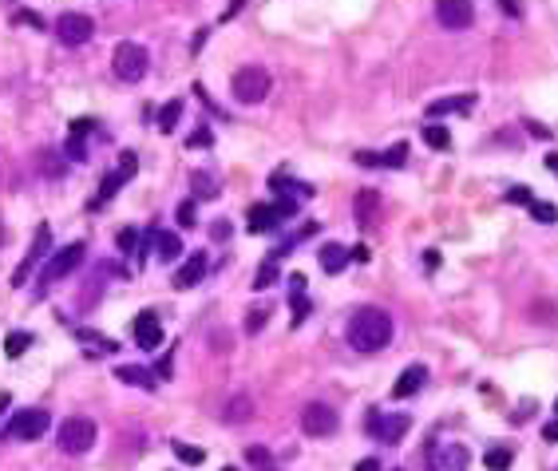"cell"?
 <instances>
[{
    "mask_svg": "<svg viewBox=\"0 0 558 471\" xmlns=\"http://www.w3.org/2000/svg\"><path fill=\"white\" fill-rule=\"evenodd\" d=\"M364 428L377 435L380 444H396V440L412 428V420H408L404 412H377V408H372V412H368V420H364Z\"/></svg>",
    "mask_w": 558,
    "mask_h": 471,
    "instance_id": "8992f818",
    "label": "cell"
},
{
    "mask_svg": "<svg viewBox=\"0 0 558 471\" xmlns=\"http://www.w3.org/2000/svg\"><path fill=\"white\" fill-rule=\"evenodd\" d=\"M0 246H4V226H0Z\"/></svg>",
    "mask_w": 558,
    "mask_h": 471,
    "instance_id": "db71d44e",
    "label": "cell"
},
{
    "mask_svg": "<svg viewBox=\"0 0 558 471\" xmlns=\"http://www.w3.org/2000/svg\"><path fill=\"white\" fill-rule=\"evenodd\" d=\"M436 20L451 32H463V28H472L475 20V8L472 0H436Z\"/></svg>",
    "mask_w": 558,
    "mask_h": 471,
    "instance_id": "30bf717a",
    "label": "cell"
},
{
    "mask_svg": "<svg viewBox=\"0 0 558 471\" xmlns=\"http://www.w3.org/2000/svg\"><path fill=\"white\" fill-rule=\"evenodd\" d=\"M424 143H428V147H436V151H448V147H451V131H448V127H439L436 119H428V127H424Z\"/></svg>",
    "mask_w": 558,
    "mask_h": 471,
    "instance_id": "44dd1931",
    "label": "cell"
},
{
    "mask_svg": "<svg viewBox=\"0 0 558 471\" xmlns=\"http://www.w3.org/2000/svg\"><path fill=\"white\" fill-rule=\"evenodd\" d=\"M48 424H52V416L44 408H20L8 420V435L13 440H40V435L48 432Z\"/></svg>",
    "mask_w": 558,
    "mask_h": 471,
    "instance_id": "ba28073f",
    "label": "cell"
},
{
    "mask_svg": "<svg viewBox=\"0 0 558 471\" xmlns=\"http://www.w3.org/2000/svg\"><path fill=\"white\" fill-rule=\"evenodd\" d=\"M91 444H96V424L87 416H72L60 424V447L68 456H84V451H91Z\"/></svg>",
    "mask_w": 558,
    "mask_h": 471,
    "instance_id": "5b68a950",
    "label": "cell"
},
{
    "mask_svg": "<svg viewBox=\"0 0 558 471\" xmlns=\"http://www.w3.org/2000/svg\"><path fill=\"white\" fill-rule=\"evenodd\" d=\"M96 131V119H75L72 123V135H80V139H84V135H91Z\"/></svg>",
    "mask_w": 558,
    "mask_h": 471,
    "instance_id": "ab89813d",
    "label": "cell"
},
{
    "mask_svg": "<svg viewBox=\"0 0 558 471\" xmlns=\"http://www.w3.org/2000/svg\"><path fill=\"white\" fill-rule=\"evenodd\" d=\"M179 222H182L186 230L198 226V210H195V202H182V206H179Z\"/></svg>",
    "mask_w": 558,
    "mask_h": 471,
    "instance_id": "d590c367",
    "label": "cell"
},
{
    "mask_svg": "<svg viewBox=\"0 0 558 471\" xmlns=\"http://www.w3.org/2000/svg\"><path fill=\"white\" fill-rule=\"evenodd\" d=\"M543 440H550V444L558 440V416H555V420H546V428H543Z\"/></svg>",
    "mask_w": 558,
    "mask_h": 471,
    "instance_id": "7dc6e473",
    "label": "cell"
},
{
    "mask_svg": "<svg viewBox=\"0 0 558 471\" xmlns=\"http://www.w3.org/2000/svg\"><path fill=\"white\" fill-rule=\"evenodd\" d=\"M28 345H32V333H8V337H4V352H8L13 361L28 349Z\"/></svg>",
    "mask_w": 558,
    "mask_h": 471,
    "instance_id": "4dcf8cb0",
    "label": "cell"
},
{
    "mask_svg": "<svg viewBox=\"0 0 558 471\" xmlns=\"http://www.w3.org/2000/svg\"><path fill=\"white\" fill-rule=\"evenodd\" d=\"M321 269H325V274H340V269L349 266L352 257H349V250H345V246H337V242H329V246H321Z\"/></svg>",
    "mask_w": 558,
    "mask_h": 471,
    "instance_id": "ac0fdd59",
    "label": "cell"
},
{
    "mask_svg": "<svg viewBox=\"0 0 558 471\" xmlns=\"http://www.w3.org/2000/svg\"><path fill=\"white\" fill-rule=\"evenodd\" d=\"M68 158H75V163H84V158H87V147H84V139H80V135H72V139H68Z\"/></svg>",
    "mask_w": 558,
    "mask_h": 471,
    "instance_id": "8d00e7d4",
    "label": "cell"
},
{
    "mask_svg": "<svg viewBox=\"0 0 558 471\" xmlns=\"http://www.w3.org/2000/svg\"><path fill=\"white\" fill-rule=\"evenodd\" d=\"M52 246V230L48 226H36V234H32V246H28V254H24V262L16 266V274H13V285H24V278L32 274V266H36L40 257H44V250Z\"/></svg>",
    "mask_w": 558,
    "mask_h": 471,
    "instance_id": "8fae6325",
    "label": "cell"
},
{
    "mask_svg": "<svg viewBox=\"0 0 558 471\" xmlns=\"http://www.w3.org/2000/svg\"><path fill=\"white\" fill-rule=\"evenodd\" d=\"M190 182H195V198H218V182L210 179V174H202V170H198Z\"/></svg>",
    "mask_w": 558,
    "mask_h": 471,
    "instance_id": "1f68e13d",
    "label": "cell"
},
{
    "mask_svg": "<svg viewBox=\"0 0 558 471\" xmlns=\"http://www.w3.org/2000/svg\"><path fill=\"white\" fill-rule=\"evenodd\" d=\"M214 238H218V242H226V238H230V222H226V218H218V222H214Z\"/></svg>",
    "mask_w": 558,
    "mask_h": 471,
    "instance_id": "f6af8a7d",
    "label": "cell"
},
{
    "mask_svg": "<svg viewBox=\"0 0 558 471\" xmlns=\"http://www.w3.org/2000/svg\"><path fill=\"white\" fill-rule=\"evenodd\" d=\"M119 380H123V384H131V388H146V392L158 384L155 373H151V368H143V364H123V368H119Z\"/></svg>",
    "mask_w": 558,
    "mask_h": 471,
    "instance_id": "d6986e66",
    "label": "cell"
},
{
    "mask_svg": "<svg viewBox=\"0 0 558 471\" xmlns=\"http://www.w3.org/2000/svg\"><path fill=\"white\" fill-rule=\"evenodd\" d=\"M273 210H278V218H293V214H297V206H293L289 198H281V202H273Z\"/></svg>",
    "mask_w": 558,
    "mask_h": 471,
    "instance_id": "ee69618b",
    "label": "cell"
},
{
    "mask_svg": "<svg viewBox=\"0 0 558 471\" xmlns=\"http://www.w3.org/2000/svg\"><path fill=\"white\" fill-rule=\"evenodd\" d=\"M186 143H190V147H210V143H214V135H210V131H195Z\"/></svg>",
    "mask_w": 558,
    "mask_h": 471,
    "instance_id": "7bdbcfd3",
    "label": "cell"
},
{
    "mask_svg": "<svg viewBox=\"0 0 558 471\" xmlns=\"http://www.w3.org/2000/svg\"><path fill=\"white\" fill-rule=\"evenodd\" d=\"M349 257H352V262H361V266H368V257H372V250H368V246L361 242V246H352V250H349Z\"/></svg>",
    "mask_w": 558,
    "mask_h": 471,
    "instance_id": "f35d334b",
    "label": "cell"
},
{
    "mask_svg": "<svg viewBox=\"0 0 558 471\" xmlns=\"http://www.w3.org/2000/svg\"><path fill=\"white\" fill-rule=\"evenodd\" d=\"M170 447H174V456H179L186 468H195V463H202V459H206V451H202V447H190V444H182V440H174Z\"/></svg>",
    "mask_w": 558,
    "mask_h": 471,
    "instance_id": "4316f807",
    "label": "cell"
},
{
    "mask_svg": "<svg viewBox=\"0 0 558 471\" xmlns=\"http://www.w3.org/2000/svg\"><path fill=\"white\" fill-rule=\"evenodd\" d=\"M349 345L361 352H380L392 341V317L384 309H356L349 317Z\"/></svg>",
    "mask_w": 558,
    "mask_h": 471,
    "instance_id": "6da1fadb",
    "label": "cell"
},
{
    "mask_svg": "<svg viewBox=\"0 0 558 471\" xmlns=\"http://www.w3.org/2000/svg\"><path fill=\"white\" fill-rule=\"evenodd\" d=\"M262 471H278V468H262Z\"/></svg>",
    "mask_w": 558,
    "mask_h": 471,
    "instance_id": "9f6ffc18",
    "label": "cell"
},
{
    "mask_svg": "<svg viewBox=\"0 0 558 471\" xmlns=\"http://www.w3.org/2000/svg\"><path fill=\"white\" fill-rule=\"evenodd\" d=\"M273 281H278V257L262 262V269H257V278H254V290H269Z\"/></svg>",
    "mask_w": 558,
    "mask_h": 471,
    "instance_id": "f1b7e54d",
    "label": "cell"
},
{
    "mask_svg": "<svg viewBox=\"0 0 558 471\" xmlns=\"http://www.w3.org/2000/svg\"><path fill=\"white\" fill-rule=\"evenodd\" d=\"M340 428V416L329 404H305L301 408V432L313 435V440H325Z\"/></svg>",
    "mask_w": 558,
    "mask_h": 471,
    "instance_id": "52a82bcc",
    "label": "cell"
},
{
    "mask_svg": "<svg viewBox=\"0 0 558 471\" xmlns=\"http://www.w3.org/2000/svg\"><path fill=\"white\" fill-rule=\"evenodd\" d=\"M182 115V103L179 99H170V103H163L158 107V131H174V123H179Z\"/></svg>",
    "mask_w": 558,
    "mask_h": 471,
    "instance_id": "cb8c5ba5",
    "label": "cell"
},
{
    "mask_svg": "<svg viewBox=\"0 0 558 471\" xmlns=\"http://www.w3.org/2000/svg\"><path fill=\"white\" fill-rule=\"evenodd\" d=\"M356 163L361 167H380V155L377 151H356Z\"/></svg>",
    "mask_w": 558,
    "mask_h": 471,
    "instance_id": "60d3db41",
    "label": "cell"
},
{
    "mask_svg": "<svg viewBox=\"0 0 558 471\" xmlns=\"http://www.w3.org/2000/svg\"><path fill=\"white\" fill-rule=\"evenodd\" d=\"M246 222H250V234H266V230L281 226L278 210H273L269 202H257V206H250V214H246Z\"/></svg>",
    "mask_w": 558,
    "mask_h": 471,
    "instance_id": "9a60e30c",
    "label": "cell"
},
{
    "mask_svg": "<svg viewBox=\"0 0 558 471\" xmlns=\"http://www.w3.org/2000/svg\"><path fill=\"white\" fill-rule=\"evenodd\" d=\"M155 246H158V257H163V262H174V257L182 254L179 234H155Z\"/></svg>",
    "mask_w": 558,
    "mask_h": 471,
    "instance_id": "7402d4cb",
    "label": "cell"
},
{
    "mask_svg": "<svg viewBox=\"0 0 558 471\" xmlns=\"http://www.w3.org/2000/svg\"><path fill=\"white\" fill-rule=\"evenodd\" d=\"M404 163H408V143H396L392 151H384L380 155V167H392V170H400Z\"/></svg>",
    "mask_w": 558,
    "mask_h": 471,
    "instance_id": "f546056e",
    "label": "cell"
},
{
    "mask_svg": "<svg viewBox=\"0 0 558 471\" xmlns=\"http://www.w3.org/2000/svg\"><path fill=\"white\" fill-rule=\"evenodd\" d=\"M123 182H127V174H123V170H115V174H107V179L99 182V198H96V206L99 202H107V198H115V194H119V186Z\"/></svg>",
    "mask_w": 558,
    "mask_h": 471,
    "instance_id": "484cf974",
    "label": "cell"
},
{
    "mask_svg": "<svg viewBox=\"0 0 558 471\" xmlns=\"http://www.w3.org/2000/svg\"><path fill=\"white\" fill-rule=\"evenodd\" d=\"M352 471H380V463H377V459H372V456H368V459H361V463H356V468H352Z\"/></svg>",
    "mask_w": 558,
    "mask_h": 471,
    "instance_id": "681fc988",
    "label": "cell"
},
{
    "mask_svg": "<svg viewBox=\"0 0 558 471\" xmlns=\"http://www.w3.org/2000/svg\"><path fill=\"white\" fill-rule=\"evenodd\" d=\"M80 341H84V345H91L87 352H115V349H119L111 337H99V333H91V329H80Z\"/></svg>",
    "mask_w": 558,
    "mask_h": 471,
    "instance_id": "d4e9b609",
    "label": "cell"
},
{
    "mask_svg": "<svg viewBox=\"0 0 558 471\" xmlns=\"http://www.w3.org/2000/svg\"><path fill=\"white\" fill-rule=\"evenodd\" d=\"M250 416H254V404H250V396H234L230 404H226V416H222V420H226V424H246Z\"/></svg>",
    "mask_w": 558,
    "mask_h": 471,
    "instance_id": "ffe728a7",
    "label": "cell"
},
{
    "mask_svg": "<svg viewBox=\"0 0 558 471\" xmlns=\"http://www.w3.org/2000/svg\"><path fill=\"white\" fill-rule=\"evenodd\" d=\"M119 170L127 174V179H135V170H139V155H135V151H123V155H119Z\"/></svg>",
    "mask_w": 558,
    "mask_h": 471,
    "instance_id": "e575fe53",
    "label": "cell"
},
{
    "mask_svg": "<svg viewBox=\"0 0 558 471\" xmlns=\"http://www.w3.org/2000/svg\"><path fill=\"white\" fill-rule=\"evenodd\" d=\"M135 246H139V230H123L119 234V250L123 254H135Z\"/></svg>",
    "mask_w": 558,
    "mask_h": 471,
    "instance_id": "74e56055",
    "label": "cell"
},
{
    "mask_svg": "<svg viewBox=\"0 0 558 471\" xmlns=\"http://www.w3.org/2000/svg\"><path fill=\"white\" fill-rule=\"evenodd\" d=\"M546 170H550V174H555V179H558V155H555V151L546 155Z\"/></svg>",
    "mask_w": 558,
    "mask_h": 471,
    "instance_id": "f5cc1de1",
    "label": "cell"
},
{
    "mask_svg": "<svg viewBox=\"0 0 558 471\" xmlns=\"http://www.w3.org/2000/svg\"><path fill=\"white\" fill-rule=\"evenodd\" d=\"M472 107H475V96H448L428 103V119H439V115H451V111H472Z\"/></svg>",
    "mask_w": 558,
    "mask_h": 471,
    "instance_id": "e0dca14e",
    "label": "cell"
},
{
    "mask_svg": "<svg viewBox=\"0 0 558 471\" xmlns=\"http://www.w3.org/2000/svg\"><path fill=\"white\" fill-rule=\"evenodd\" d=\"M266 459H269L266 447H250V463H262V468H266Z\"/></svg>",
    "mask_w": 558,
    "mask_h": 471,
    "instance_id": "c3c4849f",
    "label": "cell"
},
{
    "mask_svg": "<svg viewBox=\"0 0 558 471\" xmlns=\"http://www.w3.org/2000/svg\"><path fill=\"white\" fill-rule=\"evenodd\" d=\"M507 202H515V206H534L531 186H511V190H507Z\"/></svg>",
    "mask_w": 558,
    "mask_h": 471,
    "instance_id": "d6a6232c",
    "label": "cell"
},
{
    "mask_svg": "<svg viewBox=\"0 0 558 471\" xmlns=\"http://www.w3.org/2000/svg\"><path fill=\"white\" fill-rule=\"evenodd\" d=\"M352 214H356L361 226H372L377 214H380V194L377 190H361L356 194V202H352Z\"/></svg>",
    "mask_w": 558,
    "mask_h": 471,
    "instance_id": "2e32d148",
    "label": "cell"
},
{
    "mask_svg": "<svg viewBox=\"0 0 558 471\" xmlns=\"http://www.w3.org/2000/svg\"><path fill=\"white\" fill-rule=\"evenodd\" d=\"M483 463H487V471H507L515 463V456H511V447H487Z\"/></svg>",
    "mask_w": 558,
    "mask_h": 471,
    "instance_id": "603a6c76",
    "label": "cell"
},
{
    "mask_svg": "<svg viewBox=\"0 0 558 471\" xmlns=\"http://www.w3.org/2000/svg\"><path fill=\"white\" fill-rule=\"evenodd\" d=\"M111 68H115V75H119L123 84H139L146 75V68H151V56H146L143 44L123 40L119 48H115V56H111Z\"/></svg>",
    "mask_w": 558,
    "mask_h": 471,
    "instance_id": "3957f363",
    "label": "cell"
},
{
    "mask_svg": "<svg viewBox=\"0 0 558 471\" xmlns=\"http://www.w3.org/2000/svg\"><path fill=\"white\" fill-rule=\"evenodd\" d=\"M135 345H139V349H158V345H163V325H158L155 313L135 317Z\"/></svg>",
    "mask_w": 558,
    "mask_h": 471,
    "instance_id": "5bb4252c",
    "label": "cell"
},
{
    "mask_svg": "<svg viewBox=\"0 0 558 471\" xmlns=\"http://www.w3.org/2000/svg\"><path fill=\"white\" fill-rule=\"evenodd\" d=\"M266 309H250L246 313V333H262V325H266Z\"/></svg>",
    "mask_w": 558,
    "mask_h": 471,
    "instance_id": "836d02e7",
    "label": "cell"
},
{
    "mask_svg": "<svg viewBox=\"0 0 558 471\" xmlns=\"http://www.w3.org/2000/svg\"><path fill=\"white\" fill-rule=\"evenodd\" d=\"M428 380V364H408L400 376H396V384H392V400H408L416 396Z\"/></svg>",
    "mask_w": 558,
    "mask_h": 471,
    "instance_id": "4fadbf2b",
    "label": "cell"
},
{
    "mask_svg": "<svg viewBox=\"0 0 558 471\" xmlns=\"http://www.w3.org/2000/svg\"><path fill=\"white\" fill-rule=\"evenodd\" d=\"M222 471H238V468H222Z\"/></svg>",
    "mask_w": 558,
    "mask_h": 471,
    "instance_id": "11a10c76",
    "label": "cell"
},
{
    "mask_svg": "<svg viewBox=\"0 0 558 471\" xmlns=\"http://www.w3.org/2000/svg\"><path fill=\"white\" fill-rule=\"evenodd\" d=\"M91 32H96V24H91V16H84V13H63L60 20H56V36H60L63 44H72V48L87 44Z\"/></svg>",
    "mask_w": 558,
    "mask_h": 471,
    "instance_id": "9c48e42d",
    "label": "cell"
},
{
    "mask_svg": "<svg viewBox=\"0 0 558 471\" xmlns=\"http://www.w3.org/2000/svg\"><path fill=\"white\" fill-rule=\"evenodd\" d=\"M424 266H428V269L439 266V254H436V250H428V254H424Z\"/></svg>",
    "mask_w": 558,
    "mask_h": 471,
    "instance_id": "816d5d0a",
    "label": "cell"
},
{
    "mask_svg": "<svg viewBox=\"0 0 558 471\" xmlns=\"http://www.w3.org/2000/svg\"><path fill=\"white\" fill-rule=\"evenodd\" d=\"M84 254H87L84 242H72V246H63L60 254H52L48 262H44V269H40V293L48 290V285H56V281L68 278V274L84 262Z\"/></svg>",
    "mask_w": 558,
    "mask_h": 471,
    "instance_id": "277c9868",
    "label": "cell"
},
{
    "mask_svg": "<svg viewBox=\"0 0 558 471\" xmlns=\"http://www.w3.org/2000/svg\"><path fill=\"white\" fill-rule=\"evenodd\" d=\"M531 218H534V222H543V226H555V222H558V206L555 202H538V198H534Z\"/></svg>",
    "mask_w": 558,
    "mask_h": 471,
    "instance_id": "83f0119b",
    "label": "cell"
},
{
    "mask_svg": "<svg viewBox=\"0 0 558 471\" xmlns=\"http://www.w3.org/2000/svg\"><path fill=\"white\" fill-rule=\"evenodd\" d=\"M269 87H273V80H269V72L262 68V63H246V68H238L230 80V91L238 103H262V99L269 96Z\"/></svg>",
    "mask_w": 558,
    "mask_h": 471,
    "instance_id": "7a4b0ae2",
    "label": "cell"
},
{
    "mask_svg": "<svg viewBox=\"0 0 558 471\" xmlns=\"http://www.w3.org/2000/svg\"><path fill=\"white\" fill-rule=\"evenodd\" d=\"M170 373H174V361H170V357H163V361L155 364V376H158V380H167Z\"/></svg>",
    "mask_w": 558,
    "mask_h": 471,
    "instance_id": "b9f144b4",
    "label": "cell"
},
{
    "mask_svg": "<svg viewBox=\"0 0 558 471\" xmlns=\"http://www.w3.org/2000/svg\"><path fill=\"white\" fill-rule=\"evenodd\" d=\"M206 269H210V257L206 250H198V254H190L186 262L179 266V274H174V290H195L198 281L206 278Z\"/></svg>",
    "mask_w": 558,
    "mask_h": 471,
    "instance_id": "7c38bea8",
    "label": "cell"
},
{
    "mask_svg": "<svg viewBox=\"0 0 558 471\" xmlns=\"http://www.w3.org/2000/svg\"><path fill=\"white\" fill-rule=\"evenodd\" d=\"M16 20H20V24H32V28H44V20H40L36 13H16Z\"/></svg>",
    "mask_w": 558,
    "mask_h": 471,
    "instance_id": "bcb514c9",
    "label": "cell"
},
{
    "mask_svg": "<svg viewBox=\"0 0 558 471\" xmlns=\"http://www.w3.org/2000/svg\"><path fill=\"white\" fill-rule=\"evenodd\" d=\"M499 8L507 16H519V0H499Z\"/></svg>",
    "mask_w": 558,
    "mask_h": 471,
    "instance_id": "f907efd6",
    "label": "cell"
}]
</instances>
